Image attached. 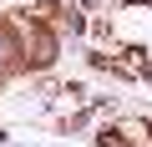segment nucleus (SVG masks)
<instances>
[{
  "label": "nucleus",
  "mask_w": 152,
  "mask_h": 147,
  "mask_svg": "<svg viewBox=\"0 0 152 147\" xmlns=\"http://www.w3.org/2000/svg\"><path fill=\"white\" fill-rule=\"evenodd\" d=\"M31 61H36V66H51V61H56V41H51V31H41V26L31 31Z\"/></svg>",
  "instance_id": "obj_1"
},
{
  "label": "nucleus",
  "mask_w": 152,
  "mask_h": 147,
  "mask_svg": "<svg viewBox=\"0 0 152 147\" xmlns=\"http://www.w3.org/2000/svg\"><path fill=\"white\" fill-rule=\"evenodd\" d=\"M15 66V41H10V31L0 26V76H5V71Z\"/></svg>",
  "instance_id": "obj_2"
},
{
  "label": "nucleus",
  "mask_w": 152,
  "mask_h": 147,
  "mask_svg": "<svg viewBox=\"0 0 152 147\" xmlns=\"http://www.w3.org/2000/svg\"><path fill=\"white\" fill-rule=\"evenodd\" d=\"M132 5H152V0H132Z\"/></svg>",
  "instance_id": "obj_3"
}]
</instances>
